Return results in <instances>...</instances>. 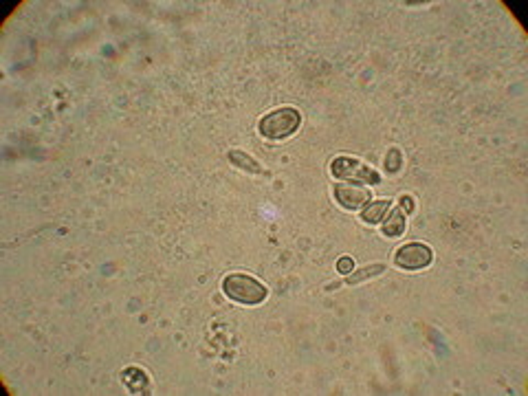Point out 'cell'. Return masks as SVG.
<instances>
[{"mask_svg": "<svg viewBox=\"0 0 528 396\" xmlns=\"http://www.w3.org/2000/svg\"><path fill=\"white\" fill-rule=\"evenodd\" d=\"M124 383L132 394H141L148 390V377H146V372L139 368H128L124 372Z\"/></svg>", "mask_w": 528, "mask_h": 396, "instance_id": "30bf717a", "label": "cell"}, {"mask_svg": "<svg viewBox=\"0 0 528 396\" xmlns=\"http://www.w3.org/2000/svg\"><path fill=\"white\" fill-rule=\"evenodd\" d=\"M401 165H403V154H401V150H399V148H392V150L388 152V157H386L388 172H399Z\"/></svg>", "mask_w": 528, "mask_h": 396, "instance_id": "8fae6325", "label": "cell"}, {"mask_svg": "<svg viewBox=\"0 0 528 396\" xmlns=\"http://www.w3.org/2000/svg\"><path fill=\"white\" fill-rule=\"evenodd\" d=\"M401 209L405 211V216L414 211V200H412V196H401Z\"/></svg>", "mask_w": 528, "mask_h": 396, "instance_id": "4fadbf2b", "label": "cell"}, {"mask_svg": "<svg viewBox=\"0 0 528 396\" xmlns=\"http://www.w3.org/2000/svg\"><path fill=\"white\" fill-rule=\"evenodd\" d=\"M431 247L423 243H407L403 247L396 249L394 254V264L403 271H421L431 264Z\"/></svg>", "mask_w": 528, "mask_h": 396, "instance_id": "277c9868", "label": "cell"}, {"mask_svg": "<svg viewBox=\"0 0 528 396\" xmlns=\"http://www.w3.org/2000/svg\"><path fill=\"white\" fill-rule=\"evenodd\" d=\"M223 291L225 295L234 299L238 304L245 306H256L264 302L269 295V289L256 278H251L247 273H232L223 280Z\"/></svg>", "mask_w": 528, "mask_h": 396, "instance_id": "6da1fadb", "label": "cell"}, {"mask_svg": "<svg viewBox=\"0 0 528 396\" xmlns=\"http://www.w3.org/2000/svg\"><path fill=\"white\" fill-rule=\"evenodd\" d=\"M330 172L337 181H352V183H361V185H379L381 183V174L355 157L332 159Z\"/></svg>", "mask_w": 528, "mask_h": 396, "instance_id": "3957f363", "label": "cell"}, {"mask_svg": "<svg viewBox=\"0 0 528 396\" xmlns=\"http://www.w3.org/2000/svg\"><path fill=\"white\" fill-rule=\"evenodd\" d=\"M390 209H392L390 198L370 200V202H366V207L361 211V220L368 223V225H379V223H383V218H386Z\"/></svg>", "mask_w": 528, "mask_h": 396, "instance_id": "52a82bcc", "label": "cell"}, {"mask_svg": "<svg viewBox=\"0 0 528 396\" xmlns=\"http://www.w3.org/2000/svg\"><path fill=\"white\" fill-rule=\"evenodd\" d=\"M405 227H407V220H405V211L401 207L392 209L386 218H383V234L390 236V238L401 236L405 232Z\"/></svg>", "mask_w": 528, "mask_h": 396, "instance_id": "ba28073f", "label": "cell"}, {"mask_svg": "<svg viewBox=\"0 0 528 396\" xmlns=\"http://www.w3.org/2000/svg\"><path fill=\"white\" fill-rule=\"evenodd\" d=\"M386 269H388L386 264H368V267H364V269H357V271H352V273H348L339 284H330L328 289H337V286H355V284H361V282H366V280L377 278V275H381Z\"/></svg>", "mask_w": 528, "mask_h": 396, "instance_id": "8992f818", "label": "cell"}, {"mask_svg": "<svg viewBox=\"0 0 528 396\" xmlns=\"http://www.w3.org/2000/svg\"><path fill=\"white\" fill-rule=\"evenodd\" d=\"M352 269H355V260L352 258H339V262H337V271L339 273L348 275V273H352Z\"/></svg>", "mask_w": 528, "mask_h": 396, "instance_id": "7c38bea8", "label": "cell"}, {"mask_svg": "<svg viewBox=\"0 0 528 396\" xmlns=\"http://www.w3.org/2000/svg\"><path fill=\"white\" fill-rule=\"evenodd\" d=\"M299 124H302V115H299L297 108L284 106V108H275V111H271L269 115H264L260 119L258 128H260L262 137L280 141V139L291 137L299 128Z\"/></svg>", "mask_w": 528, "mask_h": 396, "instance_id": "7a4b0ae2", "label": "cell"}, {"mask_svg": "<svg viewBox=\"0 0 528 396\" xmlns=\"http://www.w3.org/2000/svg\"><path fill=\"white\" fill-rule=\"evenodd\" d=\"M229 161L236 165V167H240L243 172H247V174H262L264 170H262V165L251 157V154H247V152H240V150H234V152H229Z\"/></svg>", "mask_w": 528, "mask_h": 396, "instance_id": "9c48e42d", "label": "cell"}, {"mask_svg": "<svg viewBox=\"0 0 528 396\" xmlns=\"http://www.w3.org/2000/svg\"><path fill=\"white\" fill-rule=\"evenodd\" d=\"M332 194H334V200H337L343 209H350V211L364 207L372 198L370 189L359 183H337L332 189Z\"/></svg>", "mask_w": 528, "mask_h": 396, "instance_id": "5b68a950", "label": "cell"}]
</instances>
